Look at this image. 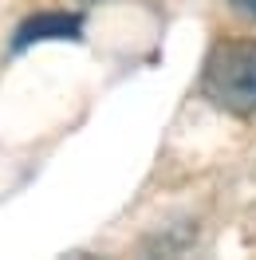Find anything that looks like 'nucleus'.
I'll list each match as a JSON object with an SVG mask.
<instances>
[{"label": "nucleus", "instance_id": "nucleus-1", "mask_svg": "<svg viewBox=\"0 0 256 260\" xmlns=\"http://www.w3.org/2000/svg\"><path fill=\"white\" fill-rule=\"evenodd\" d=\"M201 95L237 118L256 114V40H221L209 51Z\"/></svg>", "mask_w": 256, "mask_h": 260}, {"label": "nucleus", "instance_id": "nucleus-2", "mask_svg": "<svg viewBox=\"0 0 256 260\" xmlns=\"http://www.w3.org/2000/svg\"><path fill=\"white\" fill-rule=\"evenodd\" d=\"M79 32H83V16H75V12H40V16L20 24L12 51H24L32 44H48V40H79Z\"/></svg>", "mask_w": 256, "mask_h": 260}, {"label": "nucleus", "instance_id": "nucleus-3", "mask_svg": "<svg viewBox=\"0 0 256 260\" xmlns=\"http://www.w3.org/2000/svg\"><path fill=\"white\" fill-rule=\"evenodd\" d=\"M233 8H237L240 16H248V20H256V0H229Z\"/></svg>", "mask_w": 256, "mask_h": 260}]
</instances>
